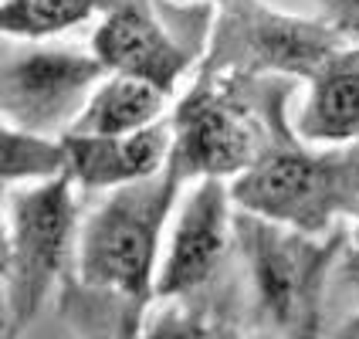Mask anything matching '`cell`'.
<instances>
[{"label":"cell","instance_id":"obj_4","mask_svg":"<svg viewBox=\"0 0 359 339\" xmlns=\"http://www.w3.org/2000/svg\"><path fill=\"white\" fill-rule=\"evenodd\" d=\"M72 177H58L20 190L7 204L4 281H7V336L38 312L44 292L68 258L75 231Z\"/></svg>","mask_w":359,"mask_h":339},{"label":"cell","instance_id":"obj_12","mask_svg":"<svg viewBox=\"0 0 359 339\" xmlns=\"http://www.w3.org/2000/svg\"><path fill=\"white\" fill-rule=\"evenodd\" d=\"M299 133L309 142H359V55L342 51L312 79Z\"/></svg>","mask_w":359,"mask_h":339},{"label":"cell","instance_id":"obj_10","mask_svg":"<svg viewBox=\"0 0 359 339\" xmlns=\"http://www.w3.org/2000/svg\"><path fill=\"white\" fill-rule=\"evenodd\" d=\"M92 51L109 72L146 79L163 92H170L177 75L187 68V55L140 7H112L95 31Z\"/></svg>","mask_w":359,"mask_h":339},{"label":"cell","instance_id":"obj_16","mask_svg":"<svg viewBox=\"0 0 359 339\" xmlns=\"http://www.w3.org/2000/svg\"><path fill=\"white\" fill-rule=\"evenodd\" d=\"M325 7L332 11L336 31L342 38L359 41V0H325Z\"/></svg>","mask_w":359,"mask_h":339},{"label":"cell","instance_id":"obj_6","mask_svg":"<svg viewBox=\"0 0 359 339\" xmlns=\"http://www.w3.org/2000/svg\"><path fill=\"white\" fill-rule=\"evenodd\" d=\"M258 160L251 122L238 105L214 92H200L183 105L173 129L170 166L183 177H231L244 173Z\"/></svg>","mask_w":359,"mask_h":339},{"label":"cell","instance_id":"obj_14","mask_svg":"<svg viewBox=\"0 0 359 339\" xmlns=\"http://www.w3.org/2000/svg\"><path fill=\"white\" fill-rule=\"evenodd\" d=\"M68 177V146L48 142L38 133H24L7 126L4 129V180H58Z\"/></svg>","mask_w":359,"mask_h":339},{"label":"cell","instance_id":"obj_1","mask_svg":"<svg viewBox=\"0 0 359 339\" xmlns=\"http://www.w3.org/2000/svg\"><path fill=\"white\" fill-rule=\"evenodd\" d=\"M231 200L271 224L319 234L336 214H359V142L329 153L271 149L241 173Z\"/></svg>","mask_w":359,"mask_h":339},{"label":"cell","instance_id":"obj_15","mask_svg":"<svg viewBox=\"0 0 359 339\" xmlns=\"http://www.w3.org/2000/svg\"><path fill=\"white\" fill-rule=\"evenodd\" d=\"M142 339H244L234 329L220 326V322H207L187 312V309H163L156 319H149Z\"/></svg>","mask_w":359,"mask_h":339},{"label":"cell","instance_id":"obj_18","mask_svg":"<svg viewBox=\"0 0 359 339\" xmlns=\"http://www.w3.org/2000/svg\"><path fill=\"white\" fill-rule=\"evenodd\" d=\"M342 339H359V316L353 319V326L346 329V336H342Z\"/></svg>","mask_w":359,"mask_h":339},{"label":"cell","instance_id":"obj_7","mask_svg":"<svg viewBox=\"0 0 359 339\" xmlns=\"http://www.w3.org/2000/svg\"><path fill=\"white\" fill-rule=\"evenodd\" d=\"M231 238H234L231 190L217 177L200 180V187L187 197L183 214L177 218L173 241L156 279V295L173 299L210 281L231 248Z\"/></svg>","mask_w":359,"mask_h":339},{"label":"cell","instance_id":"obj_8","mask_svg":"<svg viewBox=\"0 0 359 339\" xmlns=\"http://www.w3.org/2000/svg\"><path fill=\"white\" fill-rule=\"evenodd\" d=\"M339 31L325 24H309L295 18H278L248 0V14L234 20L238 51L255 68H281L319 75L332 58H339Z\"/></svg>","mask_w":359,"mask_h":339},{"label":"cell","instance_id":"obj_9","mask_svg":"<svg viewBox=\"0 0 359 339\" xmlns=\"http://www.w3.org/2000/svg\"><path fill=\"white\" fill-rule=\"evenodd\" d=\"M68 177L85 187H129L163 173L173 157V129L149 126L133 136H68Z\"/></svg>","mask_w":359,"mask_h":339},{"label":"cell","instance_id":"obj_17","mask_svg":"<svg viewBox=\"0 0 359 339\" xmlns=\"http://www.w3.org/2000/svg\"><path fill=\"white\" fill-rule=\"evenodd\" d=\"M349 272L359 275V214H356V234H353V255H349Z\"/></svg>","mask_w":359,"mask_h":339},{"label":"cell","instance_id":"obj_11","mask_svg":"<svg viewBox=\"0 0 359 339\" xmlns=\"http://www.w3.org/2000/svg\"><path fill=\"white\" fill-rule=\"evenodd\" d=\"M166 92L160 85L133 75H112L92 92L88 105L79 112V119L72 122L68 136H133L140 129L156 126Z\"/></svg>","mask_w":359,"mask_h":339},{"label":"cell","instance_id":"obj_2","mask_svg":"<svg viewBox=\"0 0 359 339\" xmlns=\"http://www.w3.org/2000/svg\"><path fill=\"white\" fill-rule=\"evenodd\" d=\"M234 238L251 268L258 312L264 316L268 329L281 339L319 336L322 285L339 238L319 244L312 234L271 224L248 211L234 218Z\"/></svg>","mask_w":359,"mask_h":339},{"label":"cell","instance_id":"obj_13","mask_svg":"<svg viewBox=\"0 0 359 339\" xmlns=\"http://www.w3.org/2000/svg\"><path fill=\"white\" fill-rule=\"evenodd\" d=\"M109 0H4L0 24L7 34L20 38H44L81 24L92 11L105 7Z\"/></svg>","mask_w":359,"mask_h":339},{"label":"cell","instance_id":"obj_3","mask_svg":"<svg viewBox=\"0 0 359 339\" xmlns=\"http://www.w3.org/2000/svg\"><path fill=\"white\" fill-rule=\"evenodd\" d=\"M177 183L180 177L173 166H166V173L119 187L88 218L79 244L85 285L116 292L122 299H146L156 292L153 261Z\"/></svg>","mask_w":359,"mask_h":339},{"label":"cell","instance_id":"obj_19","mask_svg":"<svg viewBox=\"0 0 359 339\" xmlns=\"http://www.w3.org/2000/svg\"><path fill=\"white\" fill-rule=\"evenodd\" d=\"M119 339H129V336H119Z\"/></svg>","mask_w":359,"mask_h":339},{"label":"cell","instance_id":"obj_5","mask_svg":"<svg viewBox=\"0 0 359 339\" xmlns=\"http://www.w3.org/2000/svg\"><path fill=\"white\" fill-rule=\"evenodd\" d=\"M105 65L95 55L31 51L4 68V112L24 133H38L72 119L88 105L105 79Z\"/></svg>","mask_w":359,"mask_h":339}]
</instances>
